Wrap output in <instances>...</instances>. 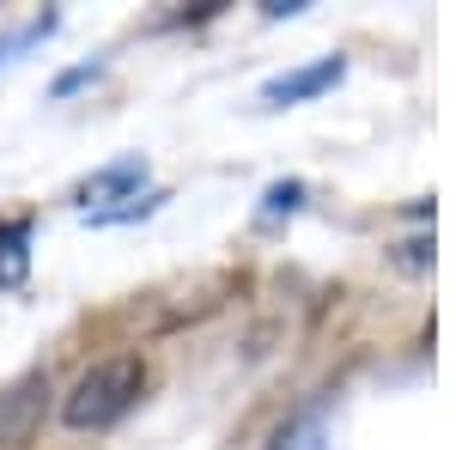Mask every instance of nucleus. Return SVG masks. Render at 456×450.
I'll use <instances>...</instances> for the list:
<instances>
[{"mask_svg":"<svg viewBox=\"0 0 456 450\" xmlns=\"http://www.w3.org/2000/svg\"><path fill=\"white\" fill-rule=\"evenodd\" d=\"M31 232H37L31 213L0 219V286H19V280L31 274Z\"/></svg>","mask_w":456,"mask_h":450,"instance_id":"5","label":"nucleus"},{"mask_svg":"<svg viewBox=\"0 0 456 450\" xmlns=\"http://www.w3.org/2000/svg\"><path fill=\"white\" fill-rule=\"evenodd\" d=\"M341 79H347V55H316V61H305V68L274 73V79L262 86V104H268V110L311 104V98H322V92L341 86Z\"/></svg>","mask_w":456,"mask_h":450,"instance_id":"3","label":"nucleus"},{"mask_svg":"<svg viewBox=\"0 0 456 450\" xmlns=\"http://www.w3.org/2000/svg\"><path fill=\"white\" fill-rule=\"evenodd\" d=\"M55 25H61V12H37L31 25H19L12 37H0V68H6V61H19V55H25L31 43H43V37L55 31Z\"/></svg>","mask_w":456,"mask_h":450,"instance_id":"8","label":"nucleus"},{"mask_svg":"<svg viewBox=\"0 0 456 450\" xmlns=\"http://www.w3.org/2000/svg\"><path fill=\"white\" fill-rule=\"evenodd\" d=\"M165 201H171L165 189H141V195H128V201H116V208L86 213V225H134V219H152V213L165 208Z\"/></svg>","mask_w":456,"mask_h":450,"instance_id":"7","label":"nucleus"},{"mask_svg":"<svg viewBox=\"0 0 456 450\" xmlns=\"http://www.w3.org/2000/svg\"><path fill=\"white\" fill-rule=\"evenodd\" d=\"M146 396V359L141 353H110V359H92L73 389L61 396V426L73 432H104L128 414Z\"/></svg>","mask_w":456,"mask_h":450,"instance_id":"1","label":"nucleus"},{"mask_svg":"<svg viewBox=\"0 0 456 450\" xmlns=\"http://www.w3.org/2000/svg\"><path fill=\"white\" fill-rule=\"evenodd\" d=\"M268 450H329V420H322V408H305V414H292L274 432V445Z\"/></svg>","mask_w":456,"mask_h":450,"instance_id":"6","label":"nucleus"},{"mask_svg":"<svg viewBox=\"0 0 456 450\" xmlns=\"http://www.w3.org/2000/svg\"><path fill=\"white\" fill-rule=\"evenodd\" d=\"M146 183V159L141 152H122V159H110L104 171H92L79 189H73V201H86V213H98L104 201H128V195H141Z\"/></svg>","mask_w":456,"mask_h":450,"instance_id":"4","label":"nucleus"},{"mask_svg":"<svg viewBox=\"0 0 456 450\" xmlns=\"http://www.w3.org/2000/svg\"><path fill=\"white\" fill-rule=\"evenodd\" d=\"M98 68H104V61H79V68H68L61 79H55V98H68V92L86 86V79H98Z\"/></svg>","mask_w":456,"mask_h":450,"instance_id":"10","label":"nucleus"},{"mask_svg":"<svg viewBox=\"0 0 456 450\" xmlns=\"http://www.w3.org/2000/svg\"><path fill=\"white\" fill-rule=\"evenodd\" d=\"M305 195H311V189H305L298 176H286V183H274V189L262 195V219H281V213H298V208H305Z\"/></svg>","mask_w":456,"mask_h":450,"instance_id":"9","label":"nucleus"},{"mask_svg":"<svg viewBox=\"0 0 456 450\" xmlns=\"http://www.w3.org/2000/svg\"><path fill=\"white\" fill-rule=\"evenodd\" d=\"M49 372H25V378L0 383V450H25L37 438V426L49 414Z\"/></svg>","mask_w":456,"mask_h":450,"instance_id":"2","label":"nucleus"},{"mask_svg":"<svg viewBox=\"0 0 456 450\" xmlns=\"http://www.w3.org/2000/svg\"><path fill=\"white\" fill-rule=\"evenodd\" d=\"M305 6H311V0H268V6H262V19H298Z\"/></svg>","mask_w":456,"mask_h":450,"instance_id":"11","label":"nucleus"}]
</instances>
